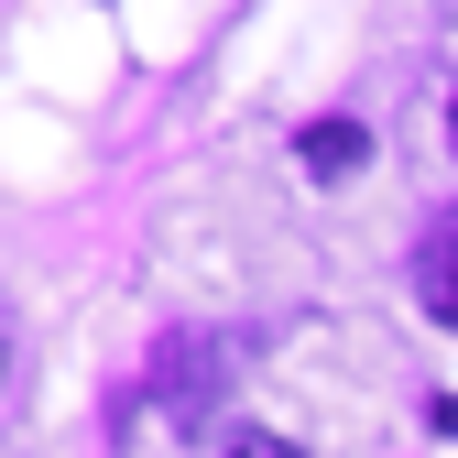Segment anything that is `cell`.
<instances>
[{"instance_id":"obj_5","label":"cell","mask_w":458,"mask_h":458,"mask_svg":"<svg viewBox=\"0 0 458 458\" xmlns=\"http://www.w3.org/2000/svg\"><path fill=\"white\" fill-rule=\"evenodd\" d=\"M447 142H458V98H447Z\"/></svg>"},{"instance_id":"obj_2","label":"cell","mask_w":458,"mask_h":458,"mask_svg":"<svg viewBox=\"0 0 458 458\" xmlns=\"http://www.w3.org/2000/svg\"><path fill=\"white\" fill-rule=\"evenodd\" d=\"M415 295L437 306V327H458V208L426 229V251H415Z\"/></svg>"},{"instance_id":"obj_1","label":"cell","mask_w":458,"mask_h":458,"mask_svg":"<svg viewBox=\"0 0 458 458\" xmlns=\"http://www.w3.org/2000/svg\"><path fill=\"white\" fill-rule=\"evenodd\" d=\"M153 404L175 415V426L218 404V350H208V338H164V360H153Z\"/></svg>"},{"instance_id":"obj_3","label":"cell","mask_w":458,"mask_h":458,"mask_svg":"<svg viewBox=\"0 0 458 458\" xmlns=\"http://www.w3.org/2000/svg\"><path fill=\"white\" fill-rule=\"evenodd\" d=\"M295 153H306V175H360V164H371V131L360 121H317Z\"/></svg>"},{"instance_id":"obj_4","label":"cell","mask_w":458,"mask_h":458,"mask_svg":"<svg viewBox=\"0 0 458 458\" xmlns=\"http://www.w3.org/2000/svg\"><path fill=\"white\" fill-rule=\"evenodd\" d=\"M229 458H306V447H295V437H262V426H251V437H229Z\"/></svg>"}]
</instances>
